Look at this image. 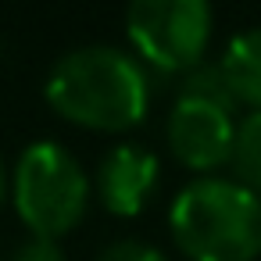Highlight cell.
I'll use <instances>...</instances> for the list:
<instances>
[{
    "mask_svg": "<svg viewBox=\"0 0 261 261\" xmlns=\"http://www.w3.org/2000/svg\"><path fill=\"white\" fill-rule=\"evenodd\" d=\"M168 225L190 261H254L261 254V200L236 179L204 175L182 186Z\"/></svg>",
    "mask_w": 261,
    "mask_h": 261,
    "instance_id": "7a4b0ae2",
    "label": "cell"
},
{
    "mask_svg": "<svg viewBox=\"0 0 261 261\" xmlns=\"http://www.w3.org/2000/svg\"><path fill=\"white\" fill-rule=\"evenodd\" d=\"M97 261H165V254L143 240H118V243L104 247Z\"/></svg>",
    "mask_w": 261,
    "mask_h": 261,
    "instance_id": "30bf717a",
    "label": "cell"
},
{
    "mask_svg": "<svg viewBox=\"0 0 261 261\" xmlns=\"http://www.w3.org/2000/svg\"><path fill=\"white\" fill-rule=\"evenodd\" d=\"M47 100L58 115L97 133H125L147 118L150 75L118 47H79L65 54L50 79Z\"/></svg>",
    "mask_w": 261,
    "mask_h": 261,
    "instance_id": "6da1fadb",
    "label": "cell"
},
{
    "mask_svg": "<svg viewBox=\"0 0 261 261\" xmlns=\"http://www.w3.org/2000/svg\"><path fill=\"white\" fill-rule=\"evenodd\" d=\"M11 200L33 236L58 240L79 225L90 204V179L83 165L50 140L25 147L11 179Z\"/></svg>",
    "mask_w": 261,
    "mask_h": 261,
    "instance_id": "3957f363",
    "label": "cell"
},
{
    "mask_svg": "<svg viewBox=\"0 0 261 261\" xmlns=\"http://www.w3.org/2000/svg\"><path fill=\"white\" fill-rule=\"evenodd\" d=\"M236 122L225 108L179 97L168 115V147L193 172H215L232 161Z\"/></svg>",
    "mask_w": 261,
    "mask_h": 261,
    "instance_id": "5b68a950",
    "label": "cell"
},
{
    "mask_svg": "<svg viewBox=\"0 0 261 261\" xmlns=\"http://www.w3.org/2000/svg\"><path fill=\"white\" fill-rule=\"evenodd\" d=\"M125 33L143 68L182 75L204 61L211 8L204 0H136L125 11Z\"/></svg>",
    "mask_w": 261,
    "mask_h": 261,
    "instance_id": "277c9868",
    "label": "cell"
},
{
    "mask_svg": "<svg viewBox=\"0 0 261 261\" xmlns=\"http://www.w3.org/2000/svg\"><path fill=\"white\" fill-rule=\"evenodd\" d=\"M11 261H65V250L58 247V240H43V236H33L25 240Z\"/></svg>",
    "mask_w": 261,
    "mask_h": 261,
    "instance_id": "8fae6325",
    "label": "cell"
},
{
    "mask_svg": "<svg viewBox=\"0 0 261 261\" xmlns=\"http://www.w3.org/2000/svg\"><path fill=\"white\" fill-rule=\"evenodd\" d=\"M158 179H161V165L147 147L118 143L115 150L104 154V161L97 168V193L111 215L133 218L150 204Z\"/></svg>",
    "mask_w": 261,
    "mask_h": 261,
    "instance_id": "8992f818",
    "label": "cell"
},
{
    "mask_svg": "<svg viewBox=\"0 0 261 261\" xmlns=\"http://www.w3.org/2000/svg\"><path fill=\"white\" fill-rule=\"evenodd\" d=\"M218 65L229 79L236 104H250L254 111H261V25L232 36Z\"/></svg>",
    "mask_w": 261,
    "mask_h": 261,
    "instance_id": "52a82bcc",
    "label": "cell"
},
{
    "mask_svg": "<svg viewBox=\"0 0 261 261\" xmlns=\"http://www.w3.org/2000/svg\"><path fill=\"white\" fill-rule=\"evenodd\" d=\"M4 193H8V182H4V165H0V207H4Z\"/></svg>",
    "mask_w": 261,
    "mask_h": 261,
    "instance_id": "7c38bea8",
    "label": "cell"
},
{
    "mask_svg": "<svg viewBox=\"0 0 261 261\" xmlns=\"http://www.w3.org/2000/svg\"><path fill=\"white\" fill-rule=\"evenodd\" d=\"M229 165L236 172V182L261 200V111L247 115L236 125V143H232Z\"/></svg>",
    "mask_w": 261,
    "mask_h": 261,
    "instance_id": "ba28073f",
    "label": "cell"
},
{
    "mask_svg": "<svg viewBox=\"0 0 261 261\" xmlns=\"http://www.w3.org/2000/svg\"><path fill=\"white\" fill-rule=\"evenodd\" d=\"M0 261H4V257H0Z\"/></svg>",
    "mask_w": 261,
    "mask_h": 261,
    "instance_id": "4fadbf2b",
    "label": "cell"
},
{
    "mask_svg": "<svg viewBox=\"0 0 261 261\" xmlns=\"http://www.w3.org/2000/svg\"><path fill=\"white\" fill-rule=\"evenodd\" d=\"M175 90L186 100H207L215 108H225L229 115H236V108H240L236 97H232V90H229V79H225L222 65H207V61L193 65L190 72L179 75V86Z\"/></svg>",
    "mask_w": 261,
    "mask_h": 261,
    "instance_id": "9c48e42d",
    "label": "cell"
}]
</instances>
